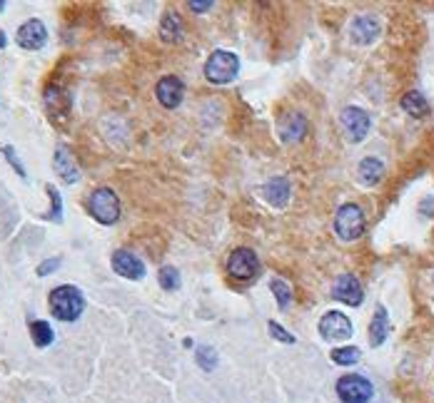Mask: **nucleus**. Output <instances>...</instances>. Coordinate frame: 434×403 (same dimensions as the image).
Segmentation results:
<instances>
[{
  "label": "nucleus",
  "instance_id": "nucleus-1",
  "mask_svg": "<svg viewBox=\"0 0 434 403\" xmlns=\"http://www.w3.org/2000/svg\"><path fill=\"white\" fill-rule=\"evenodd\" d=\"M83 309H85V299L80 294V289L72 286V284H63V286L53 289V294H50V311L60 322H77Z\"/></svg>",
  "mask_w": 434,
  "mask_h": 403
},
{
  "label": "nucleus",
  "instance_id": "nucleus-2",
  "mask_svg": "<svg viewBox=\"0 0 434 403\" xmlns=\"http://www.w3.org/2000/svg\"><path fill=\"white\" fill-rule=\"evenodd\" d=\"M240 72V58L230 50H215L205 62V77L212 85H227Z\"/></svg>",
  "mask_w": 434,
  "mask_h": 403
},
{
  "label": "nucleus",
  "instance_id": "nucleus-3",
  "mask_svg": "<svg viewBox=\"0 0 434 403\" xmlns=\"http://www.w3.org/2000/svg\"><path fill=\"white\" fill-rule=\"evenodd\" d=\"M364 232V212L359 204H342L335 214V234L340 237L342 242H355L359 239Z\"/></svg>",
  "mask_w": 434,
  "mask_h": 403
},
{
  "label": "nucleus",
  "instance_id": "nucleus-4",
  "mask_svg": "<svg viewBox=\"0 0 434 403\" xmlns=\"http://www.w3.org/2000/svg\"><path fill=\"white\" fill-rule=\"evenodd\" d=\"M337 396L342 403H369L374 396V386L362 374H347L337 381Z\"/></svg>",
  "mask_w": 434,
  "mask_h": 403
},
{
  "label": "nucleus",
  "instance_id": "nucleus-5",
  "mask_svg": "<svg viewBox=\"0 0 434 403\" xmlns=\"http://www.w3.org/2000/svg\"><path fill=\"white\" fill-rule=\"evenodd\" d=\"M88 209L100 224H115L120 219V199L108 187H100V190H95L90 194Z\"/></svg>",
  "mask_w": 434,
  "mask_h": 403
},
{
  "label": "nucleus",
  "instance_id": "nucleus-6",
  "mask_svg": "<svg viewBox=\"0 0 434 403\" xmlns=\"http://www.w3.org/2000/svg\"><path fill=\"white\" fill-rule=\"evenodd\" d=\"M317 329L322 333V338H327V341H342V338H350L355 333V326H352V322L342 311H327L319 319Z\"/></svg>",
  "mask_w": 434,
  "mask_h": 403
},
{
  "label": "nucleus",
  "instance_id": "nucleus-7",
  "mask_svg": "<svg viewBox=\"0 0 434 403\" xmlns=\"http://www.w3.org/2000/svg\"><path fill=\"white\" fill-rule=\"evenodd\" d=\"M330 294L347 306H359L364 301L362 284H359V279L355 277V274H340V277L335 279V284H332Z\"/></svg>",
  "mask_w": 434,
  "mask_h": 403
},
{
  "label": "nucleus",
  "instance_id": "nucleus-8",
  "mask_svg": "<svg viewBox=\"0 0 434 403\" xmlns=\"http://www.w3.org/2000/svg\"><path fill=\"white\" fill-rule=\"evenodd\" d=\"M340 122L352 142H362L364 137H367L369 127H372V117H369V112H364L362 107H345L342 110Z\"/></svg>",
  "mask_w": 434,
  "mask_h": 403
},
{
  "label": "nucleus",
  "instance_id": "nucleus-9",
  "mask_svg": "<svg viewBox=\"0 0 434 403\" xmlns=\"http://www.w3.org/2000/svg\"><path fill=\"white\" fill-rule=\"evenodd\" d=\"M257 269H260V262H257V254L253 249H235L227 259V272L230 277L235 279H253L257 277Z\"/></svg>",
  "mask_w": 434,
  "mask_h": 403
},
{
  "label": "nucleus",
  "instance_id": "nucleus-10",
  "mask_svg": "<svg viewBox=\"0 0 434 403\" xmlns=\"http://www.w3.org/2000/svg\"><path fill=\"white\" fill-rule=\"evenodd\" d=\"M155 98L165 110H175L180 107L182 98H185V82L177 75H167L155 85Z\"/></svg>",
  "mask_w": 434,
  "mask_h": 403
},
{
  "label": "nucleus",
  "instance_id": "nucleus-11",
  "mask_svg": "<svg viewBox=\"0 0 434 403\" xmlns=\"http://www.w3.org/2000/svg\"><path fill=\"white\" fill-rule=\"evenodd\" d=\"M113 269H115L120 277L132 279V282H140L145 277V264L138 254H132L127 249H117L113 254Z\"/></svg>",
  "mask_w": 434,
  "mask_h": 403
},
{
  "label": "nucleus",
  "instance_id": "nucleus-12",
  "mask_svg": "<svg viewBox=\"0 0 434 403\" xmlns=\"http://www.w3.org/2000/svg\"><path fill=\"white\" fill-rule=\"evenodd\" d=\"M15 40H18V45L25 50H40L45 45V40H48V30H45V25L38 18H33V20L23 22V25L18 27Z\"/></svg>",
  "mask_w": 434,
  "mask_h": 403
},
{
  "label": "nucleus",
  "instance_id": "nucleus-13",
  "mask_svg": "<svg viewBox=\"0 0 434 403\" xmlns=\"http://www.w3.org/2000/svg\"><path fill=\"white\" fill-rule=\"evenodd\" d=\"M350 35L357 45H372L379 35V20L374 15H369V13H362V15L352 20Z\"/></svg>",
  "mask_w": 434,
  "mask_h": 403
},
{
  "label": "nucleus",
  "instance_id": "nucleus-14",
  "mask_svg": "<svg viewBox=\"0 0 434 403\" xmlns=\"http://www.w3.org/2000/svg\"><path fill=\"white\" fill-rule=\"evenodd\" d=\"M307 132V120L300 112H290L280 120V137L290 145V142H300Z\"/></svg>",
  "mask_w": 434,
  "mask_h": 403
},
{
  "label": "nucleus",
  "instance_id": "nucleus-15",
  "mask_svg": "<svg viewBox=\"0 0 434 403\" xmlns=\"http://www.w3.org/2000/svg\"><path fill=\"white\" fill-rule=\"evenodd\" d=\"M387 336H390V311L379 304L372 316V322H369V343L377 349V346L385 343Z\"/></svg>",
  "mask_w": 434,
  "mask_h": 403
},
{
  "label": "nucleus",
  "instance_id": "nucleus-16",
  "mask_svg": "<svg viewBox=\"0 0 434 403\" xmlns=\"http://www.w3.org/2000/svg\"><path fill=\"white\" fill-rule=\"evenodd\" d=\"M262 192H264V199H267L272 207L282 209L287 204V199H290V182H287L285 177H272V180L262 187Z\"/></svg>",
  "mask_w": 434,
  "mask_h": 403
},
{
  "label": "nucleus",
  "instance_id": "nucleus-17",
  "mask_svg": "<svg viewBox=\"0 0 434 403\" xmlns=\"http://www.w3.org/2000/svg\"><path fill=\"white\" fill-rule=\"evenodd\" d=\"M53 167H56V172L63 177V182H68V185H72V182L80 180V172H77V164L72 162V154L68 152L65 147H58L56 157H53Z\"/></svg>",
  "mask_w": 434,
  "mask_h": 403
},
{
  "label": "nucleus",
  "instance_id": "nucleus-18",
  "mask_svg": "<svg viewBox=\"0 0 434 403\" xmlns=\"http://www.w3.org/2000/svg\"><path fill=\"white\" fill-rule=\"evenodd\" d=\"M357 175H359V182L367 187H374L382 177H385V164L382 159L377 157H364L357 167Z\"/></svg>",
  "mask_w": 434,
  "mask_h": 403
},
{
  "label": "nucleus",
  "instance_id": "nucleus-19",
  "mask_svg": "<svg viewBox=\"0 0 434 403\" xmlns=\"http://www.w3.org/2000/svg\"><path fill=\"white\" fill-rule=\"evenodd\" d=\"M160 38L165 43H180L182 38V20L177 13H165L160 20Z\"/></svg>",
  "mask_w": 434,
  "mask_h": 403
},
{
  "label": "nucleus",
  "instance_id": "nucleus-20",
  "mask_svg": "<svg viewBox=\"0 0 434 403\" xmlns=\"http://www.w3.org/2000/svg\"><path fill=\"white\" fill-rule=\"evenodd\" d=\"M402 110L409 114H414V117H422L424 112L429 110L427 105V98H424L422 93H417V90H412V93H407L404 98H402Z\"/></svg>",
  "mask_w": 434,
  "mask_h": 403
},
{
  "label": "nucleus",
  "instance_id": "nucleus-21",
  "mask_svg": "<svg viewBox=\"0 0 434 403\" xmlns=\"http://www.w3.org/2000/svg\"><path fill=\"white\" fill-rule=\"evenodd\" d=\"M30 336H33V343L38 349H45V346L53 343L56 333H53V326L48 322H33L30 324Z\"/></svg>",
  "mask_w": 434,
  "mask_h": 403
},
{
  "label": "nucleus",
  "instance_id": "nucleus-22",
  "mask_svg": "<svg viewBox=\"0 0 434 403\" xmlns=\"http://www.w3.org/2000/svg\"><path fill=\"white\" fill-rule=\"evenodd\" d=\"M45 105H48L50 114H60L68 110V105H70V100L63 95L60 88H56V85H50L48 90H45Z\"/></svg>",
  "mask_w": 434,
  "mask_h": 403
},
{
  "label": "nucleus",
  "instance_id": "nucleus-23",
  "mask_svg": "<svg viewBox=\"0 0 434 403\" xmlns=\"http://www.w3.org/2000/svg\"><path fill=\"white\" fill-rule=\"evenodd\" d=\"M359 349L357 346H340V349H332L330 359L335 361L337 366H352V364H357L359 361Z\"/></svg>",
  "mask_w": 434,
  "mask_h": 403
},
{
  "label": "nucleus",
  "instance_id": "nucleus-24",
  "mask_svg": "<svg viewBox=\"0 0 434 403\" xmlns=\"http://www.w3.org/2000/svg\"><path fill=\"white\" fill-rule=\"evenodd\" d=\"M158 282H160V286H162L165 291H177L182 286L180 272H177L175 267H162V269H160Z\"/></svg>",
  "mask_w": 434,
  "mask_h": 403
},
{
  "label": "nucleus",
  "instance_id": "nucleus-25",
  "mask_svg": "<svg viewBox=\"0 0 434 403\" xmlns=\"http://www.w3.org/2000/svg\"><path fill=\"white\" fill-rule=\"evenodd\" d=\"M269 289H272V294H275L277 306H280V309H287V306H290L292 291H290V286L282 282V279H272V282H269Z\"/></svg>",
  "mask_w": 434,
  "mask_h": 403
},
{
  "label": "nucleus",
  "instance_id": "nucleus-26",
  "mask_svg": "<svg viewBox=\"0 0 434 403\" xmlns=\"http://www.w3.org/2000/svg\"><path fill=\"white\" fill-rule=\"evenodd\" d=\"M195 361H198V366L203 371H212L215 366H217V354H215V349H210V346H200V349L195 351Z\"/></svg>",
  "mask_w": 434,
  "mask_h": 403
},
{
  "label": "nucleus",
  "instance_id": "nucleus-27",
  "mask_svg": "<svg viewBox=\"0 0 434 403\" xmlns=\"http://www.w3.org/2000/svg\"><path fill=\"white\" fill-rule=\"evenodd\" d=\"M48 194H50V214L48 219H53V222H63V202H60V192L56 190L53 185H48Z\"/></svg>",
  "mask_w": 434,
  "mask_h": 403
},
{
  "label": "nucleus",
  "instance_id": "nucleus-28",
  "mask_svg": "<svg viewBox=\"0 0 434 403\" xmlns=\"http://www.w3.org/2000/svg\"><path fill=\"white\" fill-rule=\"evenodd\" d=\"M267 329H269V336H275L277 341H282V343H295L297 341V338L292 336V333H287V329L280 326L277 322H269Z\"/></svg>",
  "mask_w": 434,
  "mask_h": 403
},
{
  "label": "nucleus",
  "instance_id": "nucleus-29",
  "mask_svg": "<svg viewBox=\"0 0 434 403\" xmlns=\"http://www.w3.org/2000/svg\"><path fill=\"white\" fill-rule=\"evenodd\" d=\"M3 154H6V159H8V162H11L13 167H15V172H18V175H20L23 180H25V167H23V164H20V159H18L15 150H13L11 145H6V147H3Z\"/></svg>",
  "mask_w": 434,
  "mask_h": 403
},
{
  "label": "nucleus",
  "instance_id": "nucleus-30",
  "mask_svg": "<svg viewBox=\"0 0 434 403\" xmlns=\"http://www.w3.org/2000/svg\"><path fill=\"white\" fill-rule=\"evenodd\" d=\"M58 267H60V256H56V259H45V262L38 267V277H48V274H53Z\"/></svg>",
  "mask_w": 434,
  "mask_h": 403
},
{
  "label": "nucleus",
  "instance_id": "nucleus-31",
  "mask_svg": "<svg viewBox=\"0 0 434 403\" xmlns=\"http://www.w3.org/2000/svg\"><path fill=\"white\" fill-rule=\"evenodd\" d=\"M190 11H193V13H205V11H212V3H190Z\"/></svg>",
  "mask_w": 434,
  "mask_h": 403
},
{
  "label": "nucleus",
  "instance_id": "nucleus-32",
  "mask_svg": "<svg viewBox=\"0 0 434 403\" xmlns=\"http://www.w3.org/2000/svg\"><path fill=\"white\" fill-rule=\"evenodd\" d=\"M0 48H6V35H3V30H0Z\"/></svg>",
  "mask_w": 434,
  "mask_h": 403
},
{
  "label": "nucleus",
  "instance_id": "nucleus-33",
  "mask_svg": "<svg viewBox=\"0 0 434 403\" xmlns=\"http://www.w3.org/2000/svg\"><path fill=\"white\" fill-rule=\"evenodd\" d=\"M3 8H6V3H0V11H3Z\"/></svg>",
  "mask_w": 434,
  "mask_h": 403
}]
</instances>
